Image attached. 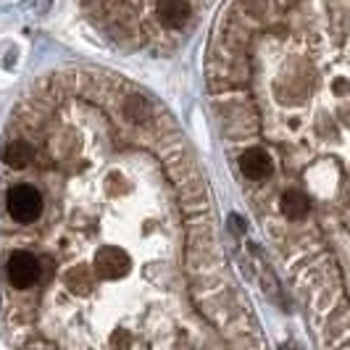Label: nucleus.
Masks as SVG:
<instances>
[{"instance_id": "obj_1", "label": "nucleus", "mask_w": 350, "mask_h": 350, "mask_svg": "<svg viewBox=\"0 0 350 350\" xmlns=\"http://www.w3.org/2000/svg\"><path fill=\"white\" fill-rule=\"evenodd\" d=\"M90 21L126 51L166 53L190 35L211 0H79Z\"/></svg>"}]
</instances>
